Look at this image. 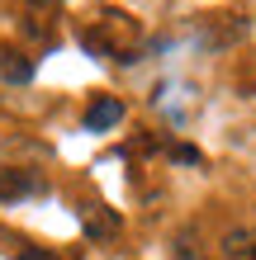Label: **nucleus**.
<instances>
[{
	"label": "nucleus",
	"mask_w": 256,
	"mask_h": 260,
	"mask_svg": "<svg viewBox=\"0 0 256 260\" xmlns=\"http://www.w3.org/2000/svg\"><path fill=\"white\" fill-rule=\"evenodd\" d=\"M247 241H251L247 232H233V237H228V251H251V246H247Z\"/></svg>",
	"instance_id": "nucleus-6"
},
{
	"label": "nucleus",
	"mask_w": 256,
	"mask_h": 260,
	"mask_svg": "<svg viewBox=\"0 0 256 260\" xmlns=\"http://www.w3.org/2000/svg\"><path fill=\"white\" fill-rule=\"evenodd\" d=\"M171 156H176L180 166H200V161H204V151H200V147H176Z\"/></svg>",
	"instance_id": "nucleus-5"
},
{
	"label": "nucleus",
	"mask_w": 256,
	"mask_h": 260,
	"mask_svg": "<svg viewBox=\"0 0 256 260\" xmlns=\"http://www.w3.org/2000/svg\"><path fill=\"white\" fill-rule=\"evenodd\" d=\"M119 118H124V100H119V95H100V100L86 109V128H90V133H109Z\"/></svg>",
	"instance_id": "nucleus-1"
},
{
	"label": "nucleus",
	"mask_w": 256,
	"mask_h": 260,
	"mask_svg": "<svg viewBox=\"0 0 256 260\" xmlns=\"http://www.w3.org/2000/svg\"><path fill=\"white\" fill-rule=\"evenodd\" d=\"M0 81L5 85H29L34 81V62L24 52H0Z\"/></svg>",
	"instance_id": "nucleus-3"
},
{
	"label": "nucleus",
	"mask_w": 256,
	"mask_h": 260,
	"mask_svg": "<svg viewBox=\"0 0 256 260\" xmlns=\"http://www.w3.org/2000/svg\"><path fill=\"white\" fill-rule=\"evenodd\" d=\"M43 189V180L34 171H0V204H10V199H29V194H38Z\"/></svg>",
	"instance_id": "nucleus-2"
},
{
	"label": "nucleus",
	"mask_w": 256,
	"mask_h": 260,
	"mask_svg": "<svg viewBox=\"0 0 256 260\" xmlns=\"http://www.w3.org/2000/svg\"><path fill=\"white\" fill-rule=\"evenodd\" d=\"M19 260H57V255H48V251H19Z\"/></svg>",
	"instance_id": "nucleus-7"
},
{
	"label": "nucleus",
	"mask_w": 256,
	"mask_h": 260,
	"mask_svg": "<svg viewBox=\"0 0 256 260\" xmlns=\"http://www.w3.org/2000/svg\"><path fill=\"white\" fill-rule=\"evenodd\" d=\"M86 232L90 237H109L114 232V218H109V213H90V218H86Z\"/></svg>",
	"instance_id": "nucleus-4"
}]
</instances>
